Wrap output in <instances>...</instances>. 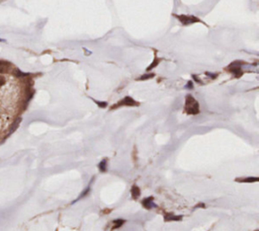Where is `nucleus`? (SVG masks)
Returning a JSON list of instances; mask_svg holds the SVG:
<instances>
[{
    "instance_id": "6e6552de",
    "label": "nucleus",
    "mask_w": 259,
    "mask_h": 231,
    "mask_svg": "<svg viewBox=\"0 0 259 231\" xmlns=\"http://www.w3.org/2000/svg\"><path fill=\"white\" fill-rule=\"evenodd\" d=\"M131 194H132L133 199H137V198L140 197V195H141L140 189H139L137 186H133L132 190H131Z\"/></svg>"
},
{
    "instance_id": "6ab92c4d",
    "label": "nucleus",
    "mask_w": 259,
    "mask_h": 231,
    "mask_svg": "<svg viewBox=\"0 0 259 231\" xmlns=\"http://www.w3.org/2000/svg\"><path fill=\"white\" fill-rule=\"evenodd\" d=\"M0 41H3V40H1V39H0Z\"/></svg>"
},
{
    "instance_id": "9d476101",
    "label": "nucleus",
    "mask_w": 259,
    "mask_h": 231,
    "mask_svg": "<svg viewBox=\"0 0 259 231\" xmlns=\"http://www.w3.org/2000/svg\"><path fill=\"white\" fill-rule=\"evenodd\" d=\"M8 68H9V64L2 62L0 61V73H4V72L8 71Z\"/></svg>"
},
{
    "instance_id": "423d86ee",
    "label": "nucleus",
    "mask_w": 259,
    "mask_h": 231,
    "mask_svg": "<svg viewBox=\"0 0 259 231\" xmlns=\"http://www.w3.org/2000/svg\"><path fill=\"white\" fill-rule=\"evenodd\" d=\"M181 219H182L181 216L174 215V214H166L165 217H164L165 221H179Z\"/></svg>"
},
{
    "instance_id": "ddd939ff",
    "label": "nucleus",
    "mask_w": 259,
    "mask_h": 231,
    "mask_svg": "<svg viewBox=\"0 0 259 231\" xmlns=\"http://www.w3.org/2000/svg\"><path fill=\"white\" fill-rule=\"evenodd\" d=\"M160 61H161V59H158V58H156V59H155V61H153L152 65H151V66H150V67H149L148 69H147V70H148V71H149V70H151V69H152L153 67H156V66H157V65H158V63H159V62H160Z\"/></svg>"
},
{
    "instance_id": "39448f33",
    "label": "nucleus",
    "mask_w": 259,
    "mask_h": 231,
    "mask_svg": "<svg viewBox=\"0 0 259 231\" xmlns=\"http://www.w3.org/2000/svg\"><path fill=\"white\" fill-rule=\"evenodd\" d=\"M142 204H143L144 207L147 208V209H152V208L157 207V205H156L155 203L153 202V197H149V198H147V199L143 200Z\"/></svg>"
},
{
    "instance_id": "f3484780",
    "label": "nucleus",
    "mask_w": 259,
    "mask_h": 231,
    "mask_svg": "<svg viewBox=\"0 0 259 231\" xmlns=\"http://www.w3.org/2000/svg\"><path fill=\"white\" fill-rule=\"evenodd\" d=\"M186 88H188V89H191V88H193V82L189 81V82L187 83V85H186Z\"/></svg>"
},
{
    "instance_id": "f03ea898",
    "label": "nucleus",
    "mask_w": 259,
    "mask_h": 231,
    "mask_svg": "<svg viewBox=\"0 0 259 231\" xmlns=\"http://www.w3.org/2000/svg\"><path fill=\"white\" fill-rule=\"evenodd\" d=\"M174 16L176 18L179 19L181 21L182 24L184 26H188V24H191V23H199V19L196 17L194 15H185V14H181V15H176L174 14Z\"/></svg>"
},
{
    "instance_id": "0eeeda50",
    "label": "nucleus",
    "mask_w": 259,
    "mask_h": 231,
    "mask_svg": "<svg viewBox=\"0 0 259 231\" xmlns=\"http://www.w3.org/2000/svg\"><path fill=\"white\" fill-rule=\"evenodd\" d=\"M258 180H259L258 177H255V176H248V177H245V179H237V182L239 183H257Z\"/></svg>"
},
{
    "instance_id": "f257e3e1",
    "label": "nucleus",
    "mask_w": 259,
    "mask_h": 231,
    "mask_svg": "<svg viewBox=\"0 0 259 231\" xmlns=\"http://www.w3.org/2000/svg\"><path fill=\"white\" fill-rule=\"evenodd\" d=\"M185 112L190 115H197L199 113V104L191 95H187L185 98Z\"/></svg>"
},
{
    "instance_id": "a211bd4d",
    "label": "nucleus",
    "mask_w": 259,
    "mask_h": 231,
    "mask_svg": "<svg viewBox=\"0 0 259 231\" xmlns=\"http://www.w3.org/2000/svg\"><path fill=\"white\" fill-rule=\"evenodd\" d=\"M205 74L208 75V76H211V78H216V76H217V74H211V73H208V72H207Z\"/></svg>"
},
{
    "instance_id": "1a4fd4ad",
    "label": "nucleus",
    "mask_w": 259,
    "mask_h": 231,
    "mask_svg": "<svg viewBox=\"0 0 259 231\" xmlns=\"http://www.w3.org/2000/svg\"><path fill=\"white\" fill-rule=\"evenodd\" d=\"M98 168L101 172H105L107 169V159H102L98 164Z\"/></svg>"
},
{
    "instance_id": "4468645a",
    "label": "nucleus",
    "mask_w": 259,
    "mask_h": 231,
    "mask_svg": "<svg viewBox=\"0 0 259 231\" xmlns=\"http://www.w3.org/2000/svg\"><path fill=\"white\" fill-rule=\"evenodd\" d=\"M95 102L99 105L100 108H105L107 105V102H105V101H95Z\"/></svg>"
},
{
    "instance_id": "20e7f679",
    "label": "nucleus",
    "mask_w": 259,
    "mask_h": 231,
    "mask_svg": "<svg viewBox=\"0 0 259 231\" xmlns=\"http://www.w3.org/2000/svg\"><path fill=\"white\" fill-rule=\"evenodd\" d=\"M119 105H130V107H137V105H139V102H137L136 101H134V99L131 96H126L124 99H122V101H121L119 102L116 107H119Z\"/></svg>"
},
{
    "instance_id": "9b49d317",
    "label": "nucleus",
    "mask_w": 259,
    "mask_h": 231,
    "mask_svg": "<svg viewBox=\"0 0 259 231\" xmlns=\"http://www.w3.org/2000/svg\"><path fill=\"white\" fill-rule=\"evenodd\" d=\"M113 223H115V226H113V228H119V227H121L122 224L125 223V220H122V219H116V220H115V221H113Z\"/></svg>"
},
{
    "instance_id": "dca6fc26",
    "label": "nucleus",
    "mask_w": 259,
    "mask_h": 231,
    "mask_svg": "<svg viewBox=\"0 0 259 231\" xmlns=\"http://www.w3.org/2000/svg\"><path fill=\"white\" fill-rule=\"evenodd\" d=\"M4 83H5V79H4V77H1V76H0V87H2V86L4 85Z\"/></svg>"
},
{
    "instance_id": "f8f14e48",
    "label": "nucleus",
    "mask_w": 259,
    "mask_h": 231,
    "mask_svg": "<svg viewBox=\"0 0 259 231\" xmlns=\"http://www.w3.org/2000/svg\"><path fill=\"white\" fill-rule=\"evenodd\" d=\"M155 76V74H153V73H151V74H144V75H142V76L140 77V78H139V80H146V79H150V78H152V77H154Z\"/></svg>"
},
{
    "instance_id": "7ed1b4c3",
    "label": "nucleus",
    "mask_w": 259,
    "mask_h": 231,
    "mask_svg": "<svg viewBox=\"0 0 259 231\" xmlns=\"http://www.w3.org/2000/svg\"><path fill=\"white\" fill-rule=\"evenodd\" d=\"M239 61H236V62H233L231 65L228 67V69L232 72V73H234L236 75L237 77H239L240 75L242 74V71H241V65L242 64H244V62H241V64H238Z\"/></svg>"
},
{
    "instance_id": "2eb2a0df",
    "label": "nucleus",
    "mask_w": 259,
    "mask_h": 231,
    "mask_svg": "<svg viewBox=\"0 0 259 231\" xmlns=\"http://www.w3.org/2000/svg\"><path fill=\"white\" fill-rule=\"evenodd\" d=\"M89 191H90V189H89V188H87V189H86V190H85L84 192H83V194H82V195H80V196H79V198H78V199H77V200H80V199H81V198H83V197H84V196H85V195H86V194H87V193H88V192H89Z\"/></svg>"
}]
</instances>
